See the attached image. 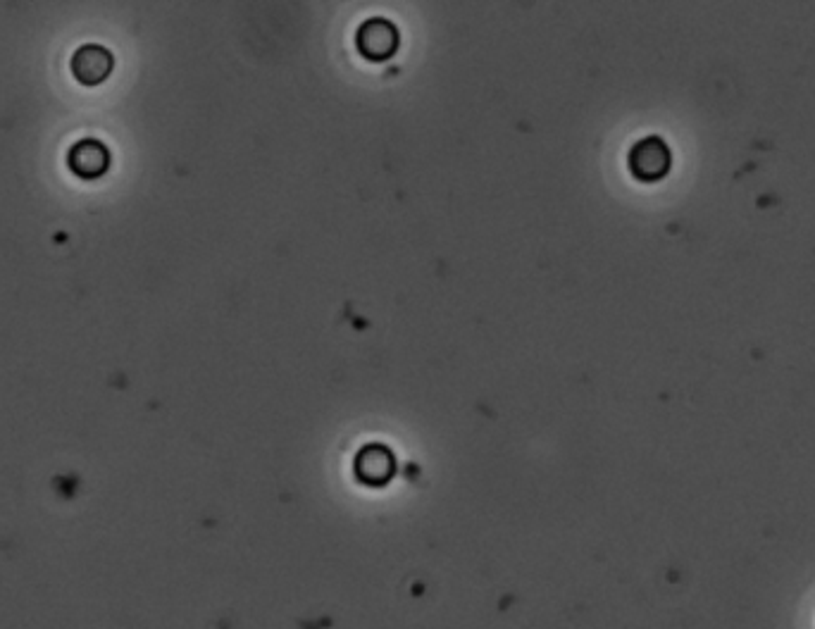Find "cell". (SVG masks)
Segmentation results:
<instances>
[{"label":"cell","mask_w":815,"mask_h":629,"mask_svg":"<svg viewBox=\"0 0 815 629\" xmlns=\"http://www.w3.org/2000/svg\"><path fill=\"white\" fill-rule=\"evenodd\" d=\"M630 167L634 177L644 182H656L670 170V151L661 139H644L632 148Z\"/></svg>","instance_id":"6da1fadb"},{"label":"cell","mask_w":815,"mask_h":629,"mask_svg":"<svg viewBox=\"0 0 815 629\" xmlns=\"http://www.w3.org/2000/svg\"><path fill=\"white\" fill-rule=\"evenodd\" d=\"M396 29L384 20H372L363 24L358 34V48L365 58L384 60L396 51Z\"/></svg>","instance_id":"7a4b0ae2"},{"label":"cell","mask_w":815,"mask_h":629,"mask_svg":"<svg viewBox=\"0 0 815 629\" xmlns=\"http://www.w3.org/2000/svg\"><path fill=\"white\" fill-rule=\"evenodd\" d=\"M113 70V55L101 46H84L72 60V72L82 84H101Z\"/></svg>","instance_id":"3957f363"},{"label":"cell","mask_w":815,"mask_h":629,"mask_svg":"<svg viewBox=\"0 0 815 629\" xmlns=\"http://www.w3.org/2000/svg\"><path fill=\"white\" fill-rule=\"evenodd\" d=\"M70 167L82 177H98L108 167V151L98 141H82L72 148Z\"/></svg>","instance_id":"277c9868"}]
</instances>
